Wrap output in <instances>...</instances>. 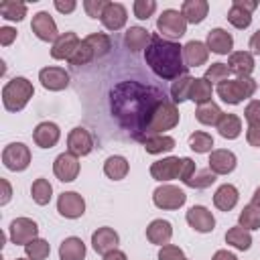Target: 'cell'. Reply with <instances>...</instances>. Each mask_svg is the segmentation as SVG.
<instances>
[{
	"label": "cell",
	"instance_id": "1",
	"mask_svg": "<svg viewBox=\"0 0 260 260\" xmlns=\"http://www.w3.org/2000/svg\"><path fill=\"white\" fill-rule=\"evenodd\" d=\"M165 100V93L142 81H120L110 91V112L118 126L132 134L134 140H142L148 132L156 106Z\"/></svg>",
	"mask_w": 260,
	"mask_h": 260
},
{
	"label": "cell",
	"instance_id": "2",
	"mask_svg": "<svg viewBox=\"0 0 260 260\" xmlns=\"http://www.w3.org/2000/svg\"><path fill=\"white\" fill-rule=\"evenodd\" d=\"M144 61L154 75L167 81L187 75L189 69L183 61V47L175 41L162 39L158 32L150 37V45L144 51Z\"/></svg>",
	"mask_w": 260,
	"mask_h": 260
},
{
	"label": "cell",
	"instance_id": "3",
	"mask_svg": "<svg viewBox=\"0 0 260 260\" xmlns=\"http://www.w3.org/2000/svg\"><path fill=\"white\" fill-rule=\"evenodd\" d=\"M35 87L26 77H12L2 87V104L8 112H20L32 98Z\"/></svg>",
	"mask_w": 260,
	"mask_h": 260
},
{
	"label": "cell",
	"instance_id": "4",
	"mask_svg": "<svg viewBox=\"0 0 260 260\" xmlns=\"http://www.w3.org/2000/svg\"><path fill=\"white\" fill-rule=\"evenodd\" d=\"M256 81L252 77H238V79H225L221 83H217V95L225 102V104H242L244 100L252 98L256 91Z\"/></svg>",
	"mask_w": 260,
	"mask_h": 260
},
{
	"label": "cell",
	"instance_id": "5",
	"mask_svg": "<svg viewBox=\"0 0 260 260\" xmlns=\"http://www.w3.org/2000/svg\"><path fill=\"white\" fill-rule=\"evenodd\" d=\"M179 124V110H177V104L173 100H162L154 114H152V120H150V126H148V132L146 136H152V134H162L171 128H175ZM144 136V138H146Z\"/></svg>",
	"mask_w": 260,
	"mask_h": 260
},
{
	"label": "cell",
	"instance_id": "6",
	"mask_svg": "<svg viewBox=\"0 0 260 260\" xmlns=\"http://www.w3.org/2000/svg\"><path fill=\"white\" fill-rule=\"evenodd\" d=\"M156 30L162 39H169V41H175V39H181L185 32H187V20L185 16L181 14V10H173V8H167L162 10V14L156 18Z\"/></svg>",
	"mask_w": 260,
	"mask_h": 260
},
{
	"label": "cell",
	"instance_id": "7",
	"mask_svg": "<svg viewBox=\"0 0 260 260\" xmlns=\"http://www.w3.org/2000/svg\"><path fill=\"white\" fill-rule=\"evenodd\" d=\"M2 162L8 171H24L30 165V150L26 144L22 142H10L8 146H4L2 150Z\"/></svg>",
	"mask_w": 260,
	"mask_h": 260
},
{
	"label": "cell",
	"instance_id": "8",
	"mask_svg": "<svg viewBox=\"0 0 260 260\" xmlns=\"http://www.w3.org/2000/svg\"><path fill=\"white\" fill-rule=\"evenodd\" d=\"M152 201L158 209H179L185 205L187 195L183 189L175 187V185H160L154 189L152 193Z\"/></svg>",
	"mask_w": 260,
	"mask_h": 260
},
{
	"label": "cell",
	"instance_id": "9",
	"mask_svg": "<svg viewBox=\"0 0 260 260\" xmlns=\"http://www.w3.org/2000/svg\"><path fill=\"white\" fill-rule=\"evenodd\" d=\"M39 238V225L30 217H16L10 223V242L16 246H26Z\"/></svg>",
	"mask_w": 260,
	"mask_h": 260
},
{
	"label": "cell",
	"instance_id": "10",
	"mask_svg": "<svg viewBox=\"0 0 260 260\" xmlns=\"http://www.w3.org/2000/svg\"><path fill=\"white\" fill-rule=\"evenodd\" d=\"M53 173L61 183H71L79 175V156L67 152H61L53 162Z\"/></svg>",
	"mask_w": 260,
	"mask_h": 260
},
{
	"label": "cell",
	"instance_id": "11",
	"mask_svg": "<svg viewBox=\"0 0 260 260\" xmlns=\"http://www.w3.org/2000/svg\"><path fill=\"white\" fill-rule=\"evenodd\" d=\"M181 169H183V158L179 156H167L160 158L156 162L150 165V177L165 183V181H173L181 177Z\"/></svg>",
	"mask_w": 260,
	"mask_h": 260
},
{
	"label": "cell",
	"instance_id": "12",
	"mask_svg": "<svg viewBox=\"0 0 260 260\" xmlns=\"http://www.w3.org/2000/svg\"><path fill=\"white\" fill-rule=\"evenodd\" d=\"M57 211L67 219H77L85 213V199L75 191H63L57 199Z\"/></svg>",
	"mask_w": 260,
	"mask_h": 260
},
{
	"label": "cell",
	"instance_id": "13",
	"mask_svg": "<svg viewBox=\"0 0 260 260\" xmlns=\"http://www.w3.org/2000/svg\"><path fill=\"white\" fill-rule=\"evenodd\" d=\"M256 8H258V2L254 0H234L228 12V22L234 24L236 28H248L252 22V12Z\"/></svg>",
	"mask_w": 260,
	"mask_h": 260
},
{
	"label": "cell",
	"instance_id": "14",
	"mask_svg": "<svg viewBox=\"0 0 260 260\" xmlns=\"http://www.w3.org/2000/svg\"><path fill=\"white\" fill-rule=\"evenodd\" d=\"M30 28L32 32L37 35V39L45 41V43H55L59 39V30H57V24L53 20V16L45 10L37 12L32 16V22H30Z\"/></svg>",
	"mask_w": 260,
	"mask_h": 260
},
{
	"label": "cell",
	"instance_id": "15",
	"mask_svg": "<svg viewBox=\"0 0 260 260\" xmlns=\"http://www.w3.org/2000/svg\"><path fill=\"white\" fill-rule=\"evenodd\" d=\"M185 219H187V223H189L195 232H199V234H209V232H213V228H215V217H213V213H211L207 207H203V205H193V207H189Z\"/></svg>",
	"mask_w": 260,
	"mask_h": 260
},
{
	"label": "cell",
	"instance_id": "16",
	"mask_svg": "<svg viewBox=\"0 0 260 260\" xmlns=\"http://www.w3.org/2000/svg\"><path fill=\"white\" fill-rule=\"evenodd\" d=\"M39 81L49 91H61L69 85V73L63 67H43L39 71Z\"/></svg>",
	"mask_w": 260,
	"mask_h": 260
},
{
	"label": "cell",
	"instance_id": "17",
	"mask_svg": "<svg viewBox=\"0 0 260 260\" xmlns=\"http://www.w3.org/2000/svg\"><path fill=\"white\" fill-rule=\"evenodd\" d=\"M67 148L75 156H87L93 150V138H91V134L85 128L77 126L67 136Z\"/></svg>",
	"mask_w": 260,
	"mask_h": 260
},
{
	"label": "cell",
	"instance_id": "18",
	"mask_svg": "<svg viewBox=\"0 0 260 260\" xmlns=\"http://www.w3.org/2000/svg\"><path fill=\"white\" fill-rule=\"evenodd\" d=\"M207 165H209V171L215 173V175H230L236 169L238 160H236V154L232 150H228V148H215V150L209 152Z\"/></svg>",
	"mask_w": 260,
	"mask_h": 260
},
{
	"label": "cell",
	"instance_id": "19",
	"mask_svg": "<svg viewBox=\"0 0 260 260\" xmlns=\"http://www.w3.org/2000/svg\"><path fill=\"white\" fill-rule=\"evenodd\" d=\"M118 244H120V236L116 234V230L112 228H98L93 234H91V246L98 254L106 256L114 250H118Z\"/></svg>",
	"mask_w": 260,
	"mask_h": 260
},
{
	"label": "cell",
	"instance_id": "20",
	"mask_svg": "<svg viewBox=\"0 0 260 260\" xmlns=\"http://www.w3.org/2000/svg\"><path fill=\"white\" fill-rule=\"evenodd\" d=\"M61 138V130L55 122H41L32 130V140L41 148H53Z\"/></svg>",
	"mask_w": 260,
	"mask_h": 260
},
{
	"label": "cell",
	"instance_id": "21",
	"mask_svg": "<svg viewBox=\"0 0 260 260\" xmlns=\"http://www.w3.org/2000/svg\"><path fill=\"white\" fill-rule=\"evenodd\" d=\"M100 20L108 30H120L128 20L126 6L120 4V2H108V6H106V10H104Z\"/></svg>",
	"mask_w": 260,
	"mask_h": 260
},
{
	"label": "cell",
	"instance_id": "22",
	"mask_svg": "<svg viewBox=\"0 0 260 260\" xmlns=\"http://www.w3.org/2000/svg\"><path fill=\"white\" fill-rule=\"evenodd\" d=\"M207 49L215 55H232V49H234V37L223 30V28H211L207 32Z\"/></svg>",
	"mask_w": 260,
	"mask_h": 260
},
{
	"label": "cell",
	"instance_id": "23",
	"mask_svg": "<svg viewBox=\"0 0 260 260\" xmlns=\"http://www.w3.org/2000/svg\"><path fill=\"white\" fill-rule=\"evenodd\" d=\"M79 37L75 32H61L59 39L53 43L51 47V57L53 59H71V55L75 53V49L79 47Z\"/></svg>",
	"mask_w": 260,
	"mask_h": 260
},
{
	"label": "cell",
	"instance_id": "24",
	"mask_svg": "<svg viewBox=\"0 0 260 260\" xmlns=\"http://www.w3.org/2000/svg\"><path fill=\"white\" fill-rule=\"evenodd\" d=\"M207 57H209V49L201 41H189L183 47V61L187 67H201L207 63Z\"/></svg>",
	"mask_w": 260,
	"mask_h": 260
},
{
	"label": "cell",
	"instance_id": "25",
	"mask_svg": "<svg viewBox=\"0 0 260 260\" xmlns=\"http://www.w3.org/2000/svg\"><path fill=\"white\" fill-rule=\"evenodd\" d=\"M225 65L238 77H250V73L254 71V57L248 51H236V53L230 55Z\"/></svg>",
	"mask_w": 260,
	"mask_h": 260
},
{
	"label": "cell",
	"instance_id": "26",
	"mask_svg": "<svg viewBox=\"0 0 260 260\" xmlns=\"http://www.w3.org/2000/svg\"><path fill=\"white\" fill-rule=\"evenodd\" d=\"M146 238L150 244L167 246L173 238V225L167 219H152L146 228Z\"/></svg>",
	"mask_w": 260,
	"mask_h": 260
},
{
	"label": "cell",
	"instance_id": "27",
	"mask_svg": "<svg viewBox=\"0 0 260 260\" xmlns=\"http://www.w3.org/2000/svg\"><path fill=\"white\" fill-rule=\"evenodd\" d=\"M207 12H209V2L207 0H185L181 4V14L191 24L203 22L205 16H207Z\"/></svg>",
	"mask_w": 260,
	"mask_h": 260
},
{
	"label": "cell",
	"instance_id": "28",
	"mask_svg": "<svg viewBox=\"0 0 260 260\" xmlns=\"http://www.w3.org/2000/svg\"><path fill=\"white\" fill-rule=\"evenodd\" d=\"M150 32L144 28V26H130L124 35V45L126 49H130L132 53H138V51H146V47L150 45Z\"/></svg>",
	"mask_w": 260,
	"mask_h": 260
},
{
	"label": "cell",
	"instance_id": "29",
	"mask_svg": "<svg viewBox=\"0 0 260 260\" xmlns=\"http://www.w3.org/2000/svg\"><path fill=\"white\" fill-rule=\"evenodd\" d=\"M140 144L144 146V150L148 154H162V152H169L175 148V138L173 136H167V134H152V136H146L140 140Z\"/></svg>",
	"mask_w": 260,
	"mask_h": 260
},
{
	"label": "cell",
	"instance_id": "30",
	"mask_svg": "<svg viewBox=\"0 0 260 260\" xmlns=\"http://www.w3.org/2000/svg\"><path fill=\"white\" fill-rule=\"evenodd\" d=\"M238 199H240L238 189H236L234 185L225 183V185H221V187L215 191V195H213V205H215L219 211H230V209H234V207L238 205Z\"/></svg>",
	"mask_w": 260,
	"mask_h": 260
},
{
	"label": "cell",
	"instance_id": "31",
	"mask_svg": "<svg viewBox=\"0 0 260 260\" xmlns=\"http://www.w3.org/2000/svg\"><path fill=\"white\" fill-rule=\"evenodd\" d=\"M59 258L61 260H83L85 258V244L77 236H69L59 246Z\"/></svg>",
	"mask_w": 260,
	"mask_h": 260
},
{
	"label": "cell",
	"instance_id": "32",
	"mask_svg": "<svg viewBox=\"0 0 260 260\" xmlns=\"http://www.w3.org/2000/svg\"><path fill=\"white\" fill-rule=\"evenodd\" d=\"M128 171H130V165H128V160H126L124 156H120V154H112V156H108L106 162H104V173H106V177L112 179V181L124 179V177L128 175Z\"/></svg>",
	"mask_w": 260,
	"mask_h": 260
},
{
	"label": "cell",
	"instance_id": "33",
	"mask_svg": "<svg viewBox=\"0 0 260 260\" xmlns=\"http://www.w3.org/2000/svg\"><path fill=\"white\" fill-rule=\"evenodd\" d=\"M217 132L221 138L234 140L242 134V120L236 114H221V118L217 122Z\"/></svg>",
	"mask_w": 260,
	"mask_h": 260
},
{
	"label": "cell",
	"instance_id": "34",
	"mask_svg": "<svg viewBox=\"0 0 260 260\" xmlns=\"http://www.w3.org/2000/svg\"><path fill=\"white\" fill-rule=\"evenodd\" d=\"M225 244H230V246H234L236 250H248L250 246H252V236H250V232L248 230H244L242 225H234V228H230L228 232H225Z\"/></svg>",
	"mask_w": 260,
	"mask_h": 260
},
{
	"label": "cell",
	"instance_id": "35",
	"mask_svg": "<svg viewBox=\"0 0 260 260\" xmlns=\"http://www.w3.org/2000/svg\"><path fill=\"white\" fill-rule=\"evenodd\" d=\"M221 114H223V112L219 110V106H217L215 102L201 104V106H197V110H195V118H197L201 124H205V126H217Z\"/></svg>",
	"mask_w": 260,
	"mask_h": 260
},
{
	"label": "cell",
	"instance_id": "36",
	"mask_svg": "<svg viewBox=\"0 0 260 260\" xmlns=\"http://www.w3.org/2000/svg\"><path fill=\"white\" fill-rule=\"evenodd\" d=\"M193 79H195V77H191V75L187 73V75H181L179 79L173 81V85H171V100H173L175 104H181V102L189 100L191 87H193Z\"/></svg>",
	"mask_w": 260,
	"mask_h": 260
},
{
	"label": "cell",
	"instance_id": "37",
	"mask_svg": "<svg viewBox=\"0 0 260 260\" xmlns=\"http://www.w3.org/2000/svg\"><path fill=\"white\" fill-rule=\"evenodd\" d=\"M211 93H213V87L207 79H203V77L193 79V87H191V95H189L191 102H195L197 106L207 104V102H211Z\"/></svg>",
	"mask_w": 260,
	"mask_h": 260
},
{
	"label": "cell",
	"instance_id": "38",
	"mask_svg": "<svg viewBox=\"0 0 260 260\" xmlns=\"http://www.w3.org/2000/svg\"><path fill=\"white\" fill-rule=\"evenodd\" d=\"M83 41L91 47L95 59L106 57V55L110 53V49H112V41H110V37H108L106 32H91V35H87Z\"/></svg>",
	"mask_w": 260,
	"mask_h": 260
},
{
	"label": "cell",
	"instance_id": "39",
	"mask_svg": "<svg viewBox=\"0 0 260 260\" xmlns=\"http://www.w3.org/2000/svg\"><path fill=\"white\" fill-rule=\"evenodd\" d=\"M30 195H32V201L37 205H47L53 197V187L47 179H35L32 185H30Z\"/></svg>",
	"mask_w": 260,
	"mask_h": 260
},
{
	"label": "cell",
	"instance_id": "40",
	"mask_svg": "<svg viewBox=\"0 0 260 260\" xmlns=\"http://www.w3.org/2000/svg\"><path fill=\"white\" fill-rule=\"evenodd\" d=\"M0 14L2 18L6 20H16L20 22L24 16H26V4L20 2V0H4L0 4Z\"/></svg>",
	"mask_w": 260,
	"mask_h": 260
},
{
	"label": "cell",
	"instance_id": "41",
	"mask_svg": "<svg viewBox=\"0 0 260 260\" xmlns=\"http://www.w3.org/2000/svg\"><path fill=\"white\" fill-rule=\"evenodd\" d=\"M238 223L244 228V230H260V209L256 205H246L240 215H238Z\"/></svg>",
	"mask_w": 260,
	"mask_h": 260
},
{
	"label": "cell",
	"instance_id": "42",
	"mask_svg": "<svg viewBox=\"0 0 260 260\" xmlns=\"http://www.w3.org/2000/svg\"><path fill=\"white\" fill-rule=\"evenodd\" d=\"M189 146H191V150H195L199 154H205V152L213 150V138H211V134L197 130L189 136Z\"/></svg>",
	"mask_w": 260,
	"mask_h": 260
},
{
	"label": "cell",
	"instance_id": "43",
	"mask_svg": "<svg viewBox=\"0 0 260 260\" xmlns=\"http://www.w3.org/2000/svg\"><path fill=\"white\" fill-rule=\"evenodd\" d=\"M24 252H26V258L28 260H45L49 256V252H51V246H49L47 240L35 238L32 242H28L24 246Z\"/></svg>",
	"mask_w": 260,
	"mask_h": 260
},
{
	"label": "cell",
	"instance_id": "44",
	"mask_svg": "<svg viewBox=\"0 0 260 260\" xmlns=\"http://www.w3.org/2000/svg\"><path fill=\"white\" fill-rule=\"evenodd\" d=\"M213 181H215V173H211L207 167V169H197L185 185L193 187V189H207L209 185H213Z\"/></svg>",
	"mask_w": 260,
	"mask_h": 260
},
{
	"label": "cell",
	"instance_id": "45",
	"mask_svg": "<svg viewBox=\"0 0 260 260\" xmlns=\"http://www.w3.org/2000/svg\"><path fill=\"white\" fill-rule=\"evenodd\" d=\"M93 59H95V55H93L91 47H89L85 41H81V43H79V47L75 49V53L71 55L69 63H71L73 67H81V65H87V63H89V61H93Z\"/></svg>",
	"mask_w": 260,
	"mask_h": 260
},
{
	"label": "cell",
	"instance_id": "46",
	"mask_svg": "<svg viewBox=\"0 0 260 260\" xmlns=\"http://www.w3.org/2000/svg\"><path fill=\"white\" fill-rule=\"evenodd\" d=\"M230 73H232V71L228 69L225 63H211V65L207 67L203 79H207L209 83H221V81H225V79L230 77Z\"/></svg>",
	"mask_w": 260,
	"mask_h": 260
},
{
	"label": "cell",
	"instance_id": "47",
	"mask_svg": "<svg viewBox=\"0 0 260 260\" xmlns=\"http://www.w3.org/2000/svg\"><path fill=\"white\" fill-rule=\"evenodd\" d=\"M132 10L138 20H148L156 10V2L154 0H134Z\"/></svg>",
	"mask_w": 260,
	"mask_h": 260
},
{
	"label": "cell",
	"instance_id": "48",
	"mask_svg": "<svg viewBox=\"0 0 260 260\" xmlns=\"http://www.w3.org/2000/svg\"><path fill=\"white\" fill-rule=\"evenodd\" d=\"M106 6H108L106 0H85V2H83V10H85L87 16H91V18H102Z\"/></svg>",
	"mask_w": 260,
	"mask_h": 260
},
{
	"label": "cell",
	"instance_id": "49",
	"mask_svg": "<svg viewBox=\"0 0 260 260\" xmlns=\"http://www.w3.org/2000/svg\"><path fill=\"white\" fill-rule=\"evenodd\" d=\"M158 260H185V254H183V250L179 246L167 244V246H160Z\"/></svg>",
	"mask_w": 260,
	"mask_h": 260
},
{
	"label": "cell",
	"instance_id": "50",
	"mask_svg": "<svg viewBox=\"0 0 260 260\" xmlns=\"http://www.w3.org/2000/svg\"><path fill=\"white\" fill-rule=\"evenodd\" d=\"M244 118L248 120V124H254V122H260V100H252L246 110H244Z\"/></svg>",
	"mask_w": 260,
	"mask_h": 260
},
{
	"label": "cell",
	"instance_id": "51",
	"mask_svg": "<svg viewBox=\"0 0 260 260\" xmlns=\"http://www.w3.org/2000/svg\"><path fill=\"white\" fill-rule=\"evenodd\" d=\"M246 140H248V144H250V146H260V122L248 124Z\"/></svg>",
	"mask_w": 260,
	"mask_h": 260
},
{
	"label": "cell",
	"instance_id": "52",
	"mask_svg": "<svg viewBox=\"0 0 260 260\" xmlns=\"http://www.w3.org/2000/svg\"><path fill=\"white\" fill-rule=\"evenodd\" d=\"M195 171H197L195 160H193V158H189V156H183V169H181V177H179V179H181L183 183H187Z\"/></svg>",
	"mask_w": 260,
	"mask_h": 260
},
{
	"label": "cell",
	"instance_id": "53",
	"mask_svg": "<svg viewBox=\"0 0 260 260\" xmlns=\"http://www.w3.org/2000/svg\"><path fill=\"white\" fill-rule=\"evenodd\" d=\"M14 39H16V28H12V26H2L0 28V45L2 47L12 45Z\"/></svg>",
	"mask_w": 260,
	"mask_h": 260
},
{
	"label": "cell",
	"instance_id": "54",
	"mask_svg": "<svg viewBox=\"0 0 260 260\" xmlns=\"http://www.w3.org/2000/svg\"><path fill=\"white\" fill-rule=\"evenodd\" d=\"M55 8H57L59 12H63V14H69V12H73V10L77 8V4H75L73 0H67V2H63V0H55Z\"/></svg>",
	"mask_w": 260,
	"mask_h": 260
},
{
	"label": "cell",
	"instance_id": "55",
	"mask_svg": "<svg viewBox=\"0 0 260 260\" xmlns=\"http://www.w3.org/2000/svg\"><path fill=\"white\" fill-rule=\"evenodd\" d=\"M0 185H2V197H0V205H6L12 197V187L6 179H0Z\"/></svg>",
	"mask_w": 260,
	"mask_h": 260
},
{
	"label": "cell",
	"instance_id": "56",
	"mask_svg": "<svg viewBox=\"0 0 260 260\" xmlns=\"http://www.w3.org/2000/svg\"><path fill=\"white\" fill-rule=\"evenodd\" d=\"M250 49H252V53L260 55V28L250 37Z\"/></svg>",
	"mask_w": 260,
	"mask_h": 260
},
{
	"label": "cell",
	"instance_id": "57",
	"mask_svg": "<svg viewBox=\"0 0 260 260\" xmlns=\"http://www.w3.org/2000/svg\"><path fill=\"white\" fill-rule=\"evenodd\" d=\"M211 260H238V258H236V254H232L228 250H217Z\"/></svg>",
	"mask_w": 260,
	"mask_h": 260
},
{
	"label": "cell",
	"instance_id": "58",
	"mask_svg": "<svg viewBox=\"0 0 260 260\" xmlns=\"http://www.w3.org/2000/svg\"><path fill=\"white\" fill-rule=\"evenodd\" d=\"M104 260H128V258H126V254H124L122 250H114V252L106 254V256H104Z\"/></svg>",
	"mask_w": 260,
	"mask_h": 260
},
{
	"label": "cell",
	"instance_id": "59",
	"mask_svg": "<svg viewBox=\"0 0 260 260\" xmlns=\"http://www.w3.org/2000/svg\"><path fill=\"white\" fill-rule=\"evenodd\" d=\"M252 205H256V207L260 209V187H256V191H254V195H252Z\"/></svg>",
	"mask_w": 260,
	"mask_h": 260
},
{
	"label": "cell",
	"instance_id": "60",
	"mask_svg": "<svg viewBox=\"0 0 260 260\" xmlns=\"http://www.w3.org/2000/svg\"><path fill=\"white\" fill-rule=\"evenodd\" d=\"M16 260H28V258H16Z\"/></svg>",
	"mask_w": 260,
	"mask_h": 260
},
{
	"label": "cell",
	"instance_id": "61",
	"mask_svg": "<svg viewBox=\"0 0 260 260\" xmlns=\"http://www.w3.org/2000/svg\"><path fill=\"white\" fill-rule=\"evenodd\" d=\"M185 260H187V258H185Z\"/></svg>",
	"mask_w": 260,
	"mask_h": 260
}]
</instances>
